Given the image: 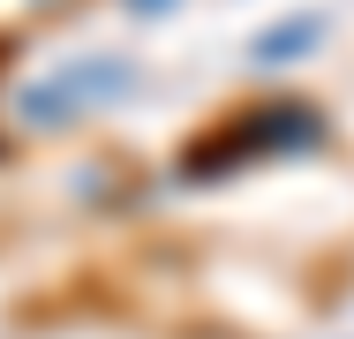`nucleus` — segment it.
Here are the masks:
<instances>
[{
    "mask_svg": "<svg viewBox=\"0 0 354 339\" xmlns=\"http://www.w3.org/2000/svg\"><path fill=\"white\" fill-rule=\"evenodd\" d=\"M129 83H136V68L113 61V53H106V61H68V68H53L38 91H23V121H30V129H68L91 106L129 98Z\"/></svg>",
    "mask_w": 354,
    "mask_h": 339,
    "instance_id": "f257e3e1",
    "label": "nucleus"
},
{
    "mask_svg": "<svg viewBox=\"0 0 354 339\" xmlns=\"http://www.w3.org/2000/svg\"><path fill=\"white\" fill-rule=\"evenodd\" d=\"M324 143V121L309 106H257L249 121H234L226 136H212V151H196L189 166L196 174H218V166H241V158H264V151H309Z\"/></svg>",
    "mask_w": 354,
    "mask_h": 339,
    "instance_id": "f03ea898",
    "label": "nucleus"
},
{
    "mask_svg": "<svg viewBox=\"0 0 354 339\" xmlns=\"http://www.w3.org/2000/svg\"><path fill=\"white\" fill-rule=\"evenodd\" d=\"M317 38H324V15H294L286 30H264L257 38V61H301Z\"/></svg>",
    "mask_w": 354,
    "mask_h": 339,
    "instance_id": "7ed1b4c3",
    "label": "nucleus"
}]
</instances>
